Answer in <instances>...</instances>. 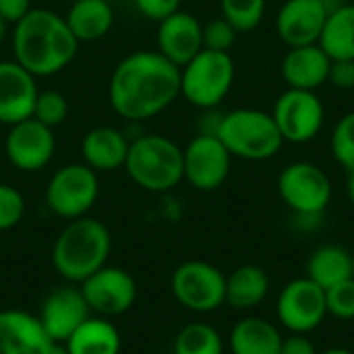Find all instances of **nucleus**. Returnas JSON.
<instances>
[{"label":"nucleus","mask_w":354,"mask_h":354,"mask_svg":"<svg viewBox=\"0 0 354 354\" xmlns=\"http://www.w3.org/2000/svg\"><path fill=\"white\" fill-rule=\"evenodd\" d=\"M180 97V68L158 50H139L124 56L108 81L110 108L124 120L143 122Z\"/></svg>","instance_id":"nucleus-1"},{"label":"nucleus","mask_w":354,"mask_h":354,"mask_svg":"<svg viewBox=\"0 0 354 354\" xmlns=\"http://www.w3.org/2000/svg\"><path fill=\"white\" fill-rule=\"evenodd\" d=\"M12 60L35 79L64 71L77 56L79 41L62 15L50 8H31L10 33Z\"/></svg>","instance_id":"nucleus-2"},{"label":"nucleus","mask_w":354,"mask_h":354,"mask_svg":"<svg viewBox=\"0 0 354 354\" xmlns=\"http://www.w3.org/2000/svg\"><path fill=\"white\" fill-rule=\"evenodd\" d=\"M110 249L112 236L104 222L87 216L68 220L54 241L52 266L64 280L81 284L106 266Z\"/></svg>","instance_id":"nucleus-3"},{"label":"nucleus","mask_w":354,"mask_h":354,"mask_svg":"<svg viewBox=\"0 0 354 354\" xmlns=\"http://www.w3.org/2000/svg\"><path fill=\"white\" fill-rule=\"evenodd\" d=\"M124 170L143 191H170L185 180L183 147L164 135H139L129 145Z\"/></svg>","instance_id":"nucleus-4"},{"label":"nucleus","mask_w":354,"mask_h":354,"mask_svg":"<svg viewBox=\"0 0 354 354\" xmlns=\"http://www.w3.org/2000/svg\"><path fill=\"white\" fill-rule=\"evenodd\" d=\"M216 135L232 158L249 162L270 160L284 145L272 112L257 108H236L224 112Z\"/></svg>","instance_id":"nucleus-5"},{"label":"nucleus","mask_w":354,"mask_h":354,"mask_svg":"<svg viewBox=\"0 0 354 354\" xmlns=\"http://www.w3.org/2000/svg\"><path fill=\"white\" fill-rule=\"evenodd\" d=\"M236 66L230 52L201 50L180 68V95L199 110L218 108L230 93Z\"/></svg>","instance_id":"nucleus-6"},{"label":"nucleus","mask_w":354,"mask_h":354,"mask_svg":"<svg viewBox=\"0 0 354 354\" xmlns=\"http://www.w3.org/2000/svg\"><path fill=\"white\" fill-rule=\"evenodd\" d=\"M100 197V178L83 162L58 168L46 187L48 209L62 220H77L89 214Z\"/></svg>","instance_id":"nucleus-7"},{"label":"nucleus","mask_w":354,"mask_h":354,"mask_svg":"<svg viewBox=\"0 0 354 354\" xmlns=\"http://www.w3.org/2000/svg\"><path fill=\"white\" fill-rule=\"evenodd\" d=\"M332 180L313 162H292L278 176V193L295 216H322L332 201Z\"/></svg>","instance_id":"nucleus-8"},{"label":"nucleus","mask_w":354,"mask_h":354,"mask_svg":"<svg viewBox=\"0 0 354 354\" xmlns=\"http://www.w3.org/2000/svg\"><path fill=\"white\" fill-rule=\"evenodd\" d=\"M170 288L174 299L195 313H212L226 303V276L207 261L180 263L172 274Z\"/></svg>","instance_id":"nucleus-9"},{"label":"nucleus","mask_w":354,"mask_h":354,"mask_svg":"<svg viewBox=\"0 0 354 354\" xmlns=\"http://www.w3.org/2000/svg\"><path fill=\"white\" fill-rule=\"evenodd\" d=\"M272 116L284 143H309L324 127L326 108L315 91L288 87L276 100Z\"/></svg>","instance_id":"nucleus-10"},{"label":"nucleus","mask_w":354,"mask_h":354,"mask_svg":"<svg viewBox=\"0 0 354 354\" xmlns=\"http://www.w3.org/2000/svg\"><path fill=\"white\" fill-rule=\"evenodd\" d=\"M183 166L185 180L197 191H216L220 189L232 166V156L218 135L197 133L183 147Z\"/></svg>","instance_id":"nucleus-11"},{"label":"nucleus","mask_w":354,"mask_h":354,"mask_svg":"<svg viewBox=\"0 0 354 354\" xmlns=\"http://www.w3.org/2000/svg\"><path fill=\"white\" fill-rule=\"evenodd\" d=\"M276 315L290 334H309L328 317L326 290L307 276L297 278L280 290Z\"/></svg>","instance_id":"nucleus-12"},{"label":"nucleus","mask_w":354,"mask_h":354,"mask_svg":"<svg viewBox=\"0 0 354 354\" xmlns=\"http://www.w3.org/2000/svg\"><path fill=\"white\" fill-rule=\"evenodd\" d=\"M81 292L91 313L110 319L135 305L137 282L127 270L104 266L81 282Z\"/></svg>","instance_id":"nucleus-13"},{"label":"nucleus","mask_w":354,"mask_h":354,"mask_svg":"<svg viewBox=\"0 0 354 354\" xmlns=\"http://www.w3.org/2000/svg\"><path fill=\"white\" fill-rule=\"evenodd\" d=\"M4 153L12 168L21 172H39L56 153L54 129L41 124L33 116L10 124L4 139Z\"/></svg>","instance_id":"nucleus-14"},{"label":"nucleus","mask_w":354,"mask_h":354,"mask_svg":"<svg viewBox=\"0 0 354 354\" xmlns=\"http://www.w3.org/2000/svg\"><path fill=\"white\" fill-rule=\"evenodd\" d=\"M332 8L328 0H286L276 15V31L288 48L317 44Z\"/></svg>","instance_id":"nucleus-15"},{"label":"nucleus","mask_w":354,"mask_h":354,"mask_svg":"<svg viewBox=\"0 0 354 354\" xmlns=\"http://www.w3.org/2000/svg\"><path fill=\"white\" fill-rule=\"evenodd\" d=\"M89 317L91 311L83 299V292L75 286H60L52 290L44 299L37 315L44 332L58 346H62L75 334V330Z\"/></svg>","instance_id":"nucleus-16"},{"label":"nucleus","mask_w":354,"mask_h":354,"mask_svg":"<svg viewBox=\"0 0 354 354\" xmlns=\"http://www.w3.org/2000/svg\"><path fill=\"white\" fill-rule=\"evenodd\" d=\"M156 50L172 64L183 68L203 50V23L187 10H176L158 23Z\"/></svg>","instance_id":"nucleus-17"},{"label":"nucleus","mask_w":354,"mask_h":354,"mask_svg":"<svg viewBox=\"0 0 354 354\" xmlns=\"http://www.w3.org/2000/svg\"><path fill=\"white\" fill-rule=\"evenodd\" d=\"M37 93V79L27 68L17 60H0V124L31 118Z\"/></svg>","instance_id":"nucleus-18"},{"label":"nucleus","mask_w":354,"mask_h":354,"mask_svg":"<svg viewBox=\"0 0 354 354\" xmlns=\"http://www.w3.org/2000/svg\"><path fill=\"white\" fill-rule=\"evenodd\" d=\"M37 315L19 309L0 311V354H50L54 351Z\"/></svg>","instance_id":"nucleus-19"},{"label":"nucleus","mask_w":354,"mask_h":354,"mask_svg":"<svg viewBox=\"0 0 354 354\" xmlns=\"http://www.w3.org/2000/svg\"><path fill=\"white\" fill-rule=\"evenodd\" d=\"M332 58L324 52L319 44L311 46H297L288 48L282 58L280 75L284 83L292 89H307L317 91L322 85L328 83Z\"/></svg>","instance_id":"nucleus-20"},{"label":"nucleus","mask_w":354,"mask_h":354,"mask_svg":"<svg viewBox=\"0 0 354 354\" xmlns=\"http://www.w3.org/2000/svg\"><path fill=\"white\" fill-rule=\"evenodd\" d=\"M131 139L116 127L102 124L85 133L81 141V158L95 172H114L124 168Z\"/></svg>","instance_id":"nucleus-21"},{"label":"nucleus","mask_w":354,"mask_h":354,"mask_svg":"<svg viewBox=\"0 0 354 354\" xmlns=\"http://www.w3.org/2000/svg\"><path fill=\"white\" fill-rule=\"evenodd\" d=\"M64 21L79 44L106 37L114 25V8L110 0H75Z\"/></svg>","instance_id":"nucleus-22"},{"label":"nucleus","mask_w":354,"mask_h":354,"mask_svg":"<svg viewBox=\"0 0 354 354\" xmlns=\"http://www.w3.org/2000/svg\"><path fill=\"white\" fill-rule=\"evenodd\" d=\"M120 332L108 317L85 319L62 344L66 354H120Z\"/></svg>","instance_id":"nucleus-23"},{"label":"nucleus","mask_w":354,"mask_h":354,"mask_svg":"<svg viewBox=\"0 0 354 354\" xmlns=\"http://www.w3.org/2000/svg\"><path fill=\"white\" fill-rule=\"evenodd\" d=\"M232 354H280L282 336L278 328L263 317H245L230 332Z\"/></svg>","instance_id":"nucleus-24"},{"label":"nucleus","mask_w":354,"mask_h":354,"mask_svg":"<svg viewBox=\"0 0 354 354\" xmlns=\"http://www.w3.org/2000/svg\"><path fill=\"white\" fill-rule=\"evenodd\" d=\"M270 295V276L259 266H241L226 276V305L249 311Z\"/></svg>","instance_id":"nucleus-25"},{"label":"nucleus","mask_w":354,"mask_h":354,"mask_svg":"<svg viewBox=\"0 0 354 354\" xmlns=\"http://www.w3.org/2000/svg\"><path fill=\"white\" fill-rule=\"evenodd\" d=\"M332 60H354V4L334 6L317 41Z\"/></svg>","instance_id":"nucleus-26"},{"label":"nucleus","mask_w":354,"mask_h":354,"mask_svg":"<svg viewBox=\"0 0 354 354\" xmlns=\"http://www.w3.org/2000/svg\"><path fill=\"white\" fill-rule=\"evenodd\" d=\"M353 272V253L340 245H322L317 247L305 266V276L322 286L324 290L351 278Z\"/></svg>","instance_id":"nucleus-27"},{"label":"nucleus","mask_w":354,"mask_h":354,"mask_svg":"<svg viewBox=\"0 0 354 354\" xmlns=\"http://www.w3.org/2000/svg\"><path fill=\"white\" fill-rule=\"evenodd\" d=\"M174 354H224V340L209 324H189L174 338Z\"/></svg>","instance_id":"nucleus-28"},{"label":"nucleus","mask_w":354,"mask_h":354,"mask_svg":"<svg viewBox=\"0 0 354 354\" xmlns=\"http://www.w3.org/2000/svg\"><path fill=\"white\" fill-rule=\"evenodd\" d=\"M268 0H220L222 17L232 23L239 33L253 31L266 17Z\"/></svg>","instance_id":"nucleus-29"},{"label":"nucleus","mask_w":354,"mask_h":354,"mask_svg":"<svg viewBox=\"0 0 354 354\" xmlns=\"http://www.w3.org/2000/svg\"><path fill=\"white\" fill-rule=\"evenodd\" d=\"M330 149L334 160L346 170H354V110L340 116L336 122L332 137H330Z\"/></svg>","instance_id":"nucleus-30"},{"label":"nucleus","mask_w":354,"mask_h":354,"mask_svg":"<svg viewBox=\"0 0 354 354\" xmlns=\"http://www.w3.org/2000/svg\"><path fill=\"white\" fill-rule=\"evenodd\" d=\"M35 120H39L41 124L56 129L60 127L66 116H68V102L64 97V93L56 91V89H44L37 93L35 97V106H33V114Z\"/></svg>","instance_id":"nucleus-31"},{"label":"nucleus","mask_w":354,"mask_h":354,"mask_svg":"<svg viewBox=\"0 0 354 354\" xmlns=\"http://www.w3.org/2000/svg\"><path fill=\"white\" fill-rule=\"evenodd\" d=\"M328 315L351 322L354 319V278H346L330 288H326Z\"/></svg>","instance_id":"nucleus-32"},{"label":"nucleus","mask_w":354,"mask_h":354,"mask_svg":"<svg viewBox=\"0 0 354 354\" xmlns=\"http://www.w3.org/2000/svg\"><path fill=\"white\" fill-rule=\"evenodd\" d=\"M239 31L222 15L203 25V48L214 52H230L236 44Z\"/></svg>","instance_id":"nucleus-33"},{"label":"nucleus","mask_w":354,"mask_h":354,"mask_svg":"<svg viewBox=\"0 0 354 354\" xmlns=\"http://www.w3.org/2000/svg\"><path fill=\"white\" fill-rule=\"evenodd\" d=\"M25 216V199L21 191L0 183V232L15 228Z\"/></svg>","instance_id":"nucleus-34"},{"label":"nucleus","mask_w":354,"mask_h":354,"mask_svg":"<svg viewBox=\"0 0 354 354\" xmlns=\"http://www.w3.org/2000/svg\"><path fill=\"white\" fill-rule=\"evenodd\" d=\"M133 2L145 19L156 23L180 10V0H133Z\"/></svg>","instance_id":"nucleus-35"},{"label":"nucleus","mask_w":354,"mask_h":354,"mask_svg":"<svg viewBox=\"0 0 354 354\" xmlns=\"http://www.w3.org/2000/svg\"><path fill=\"white\" fill-rule=\"evenodd\" d=\"M328 83L336 89H354V60H332Z\"/></svg>","instance_id":"nucleus-36"},{"label":"nucleus","mask_w":354,"mask_h":354,"mask_svg":"<svg viewBox=\"0 0 354 354\" xmlns=\"http://www.w3.org/2000/svg\"><path fill=\"white\" fill-rule=\"evenodd\" d=\"M31 8V0H0V17L10 27L17 25Z\"/></svg>","instance_id":"nucleus-37"},{"label":"nucleus","mask_w":354,"mask_h":354,"mask_svg":"<svg viewBox=\"0 0 354 354\" xmlns=\"http://www.w3.org/2000/svg\"><path fill=\"white\" fill-rule=\"evenodd\" d=\"M280 354H319L315 351V344L307 338V334H290L288 338H282Z\"/></svg>","instance_id":"nucleus-38"},{"label":"nucleus","mask_w":354,"mask_h":354,"mask_svg":"<svg viewBox=\"0 0 354 354\" xmlns=\"http://www.w3.org/2000/svg\"><path fill=\"white\" fill-rule=\"evenodd\" d=\"M346 197L354 205V170L348 172V178H346Z\"/></svg>","instance_id":"nucleus-39"},{"label":"nucleus","mask_w":354,"mask_h":354,"mask_svg":"<svg viewBox=\"0 0 354 354\" xmlns=\"http://www.w3.org/2000/svg\"><path fill=\"white\" fill-rule=\"evenodd\" d=\"M8 29H10V25L0 17V46L6 41V37H8Z\"/></svg>","instance_id":"nucleus-40"},{"label":"nucleus","mask_w":354,"mask_h":354,"mask_svg":"<svg viewBox=\"0 0 354 354\" xmlns=\"http://www.w3.org/2000/svg\"><path fill=\"white\" fill-rule=\"evenodd\" d=\"M319 354H354L353 351H348V348H328V351H324V353Z\"/></svg>","instance_id":"nucleus-41"},{"label":"nucleus","mask_w":354,"mask_h":354,"mask_svg":"<svg viewBox=\"0 0 354 354\" xmlns=\"http://www.w3.org/2000/svg\"><path fill=\"white\" fill-rule=\"evenodd\" d=\"M50 354H66V351H64L62 346H54V351H52Z\"/></svg>","instance_id":"nucleus-42"},{"label":"nucleus","mask_w":354,"mask_h":354,"mask_svg":"<svg viewBox=\"0 0 354 354\" xmlns=\"http://www.w3.org/2000/svg\"><path fill=\"white\" fill-rule=\"evenodd\" d=\"M351 278H354V253H353V272H351Z\"/></svg>","instance_id":"nucleus-43"}]
</instances>
